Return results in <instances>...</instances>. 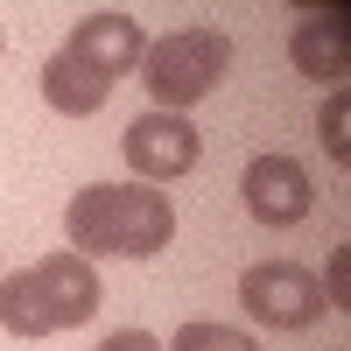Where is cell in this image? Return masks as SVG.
I'll use <instances>...</instances> for the list:
<instances>
[{
  "mask_svg": "<svg viewBox=\"0 0 351 351\" xmlns=\"http://www.w3.org/2000/svg\"><path fill=\"white\" fill-rule=\"evenodd\" d=\"M0 49H8V36H0Z\"/></svg>",
  "mask_w": 351,
  "mask_h": 351,
  "instance_id": "15",
  "label": "cell"
},
{
  "mask_svg": "<svg viewBox=\"0 0 351 351\" xmlns=\"http://www.w3.org/2000/svg\"><path fill=\"white\" fill-rule=\"evenodd\" d=\"M232 64L225 28H176V36L141 49V84H148V112H190L197 99H211Z\"/></svg>",
  "mask_w": 351,
  "mask_h": 351,
  "instance_id": "2",
  "label": "cell"
},
{
  "mask_svg": "<svg viewBox=\"0 0 351 351\" xmlns=\"http://www.w3.org/2000/svg\"><path fill=\"white\" fill-rule=\"evenodd\" d=\"M316 134H324L330 162H351V92H344V84L324 99V120H316Z\"/></svg>",
  "mask_w": 351,
  "mask_h": 351,
  "instance_id": "12",
  "label": "cell"
},
{
  "mask_svg": "<svg viewBox=\"0 0 351 351\" xmlns=\"http://www.w3.org/2000/svg\"><path fill=\"white\" fill-rule=\"evenodd\" d=\"M43 106L49 112H64V120H92V112L112 99V84L99 77V71H84L71 49H56V56H43Z\"/></svg>",
  "mask_w": 351,
  "mask_h": 351,
  "instance_id": "9",
  "label": "cell"
},
{
  "mask_svg": "<svg viewBox=\"0 0 351 351\" xmlns=\"http://www.w3.org/2000/svg\"><path fill=\"white\" fill-rule=\"evenodd\" d=\"M120 148H127V169L141 176V183L162 190V183H176V176L197 169L204 134L190 127V112H141V120L120 134Z\"/></svg>",
  "mask_w": 351,
  "mask_h": 351,
  "instance_id": "4",
  "label": "cell"
},
{
  "mask_svg": "<svg viewBox=\"0 0 351 351\" xmlns=\"http://www.w3.org/2000/svg\"><path fill=\"white\" fill-rule=\"evenodd\" d=\"M99 351H162V344H155V330H112V337H99Z\"/></svg>",
  "mask_w": 351,
  "mask_h": 351,
  "instance_id": "14",
  "label": "cell"
},
{
  "mask_svg": "<svg viewBox=\"0 0 351 351\" xmlns=\"http://www.w3.org/2000/svg\"><path fill=\"white\" fill-rule=\"evenodd\" d=\"M84 71H99L106 84L112 77H127V71H141V49H148V36H141V21L134 14H120V8H84L77 21H71V43H64Z\"/></svg>",
  "mask_w": 351,
  "mask_h": 351,
  "instance_id": "6",
  "label": "cell"
},
{
  "mask_svg": "<svg viewBox=\"0 0 351 351\" xmlns=\"http://www.w3.org/2000/svg\"><path fill=\"white\" fill-rule=\"evenodd\" d=\"M64 232H71V253H84V260H106V253L155 260L176 239V204H169V190H148V183H92L71 197Z\"/></svg>",
  "mask_w": 351,
  "mask_h": 351,
  "instance_id": "1",
  "label": "cell"
},
{
  "mask_svg": "<svg viewBox=\"0 0 351 351\" xmlns=\"http://www.w3.org/2000/svg\"><path fill=\"white\" fill-rule=\"evenodd\" d=\"M162 351H260L253 330H232V324H183Z\"/></svg>",
  "mask_w": 351,
  "mask_h": 351,
  "instance_id": "11",
  "label": "cell"
},
{
  "mask_svg": "<svg viewBox=\"0 0 351 351\" xmlns=\"http://www.w3.org/2000/svg\"><path fill=\"white\" fill-rule=\"evenodd\" d=\"M36 295H43V309H49V330H77V324H92L99 316V302H106V288H99V267L84 253H43L36 267Z\"/></svg>",
  "mask_w": 351,
  "mask_h": 351,
  "instance_id": "7",
  "label": "cell"
},
{
  "mask_svg": "<svg viewBox=\"0 0 351 351\" xmlns=\"http://www.w3.org/2000/svg\"><path fill=\"white\" fill-rule=\"evenodd\" d=\"M239 302L253 324L267 330H316L324 324V281H316L302 260H260V267L239 274Z\"/></svg>",
  "mask_w": 351,
  "mask_h": 351,
  "instance_id": "3",
  "label": "cell"
},
{
  "mask_svg": "<svg viewBox=\"0 0 351 351\" xmlns=\"http://www.w3.org/2000/svg\"><path fill=\"white\" fill-rule=\"evenodd\" d=\"M239 197L267 232H288V225H302L316 211V183H309V169L295 155H253L246 176H239Z\"/></svg>",
  "mask_w": 351,
  "mask_h": 351,
  "instance_id": "5",
  "label": "cell"
},
{
  "mask_svg": "<svg viewBox=\"0 0 351 351\" xmlns=\"http://www.w3.org/2000/svg\"><path fill=\"white\" fill-rule=\"evenodd\" d=\"M324 302L330 309H351V253L344 246L330 253V267H324Z\"/></svg>",
  "mask_w": 351,
  "mask_h": 351,
  "instance_id": "13",
  "label": "cell"
},
{
  "mask_svg": "<svg viewBox=\"0 0 351 351\" xmlns=\"http://www.w3.org/2000/svg\"><path fill=\"white\" fill-rule=\"evenodd\" d=\"M288 56H295V71L316 77V84H344L351 71V28H344V8H309L295 21V36H288Z\"/></svg>",
  "mask_w": 351,
  "mask_h": 351,
  "instance_id": "8",
  "label": "cell"
},
{
  "mask_svg": "<svg viewBox=\"0 0 351 351\" xmlns=\"http://www.w3.org/2000/svg\"><path fill=\"white\" fill-rule=\"evenodd\" d=\"M0 330L8 337H49V309L36 295V274H0Z\"/></svg>",
  "mask_w": 351,
  "mask_h": 351,
  "instance_id": "10",
  "label": "cell"
}]
</instances>
